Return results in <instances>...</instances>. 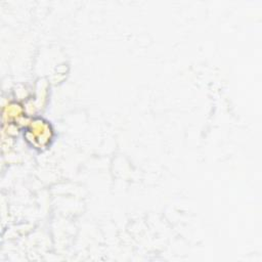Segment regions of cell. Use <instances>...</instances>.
Instances as JSON below:
<instances>
[{
    "instance_id": "1",
    "label": "cell",
    "mask_w": 262,
    "mask_h": 262,
    "mask_svg": "<svg viewBox=\"0 0 262 262\" xmlns=\"http://www.w3.org/2000/svg\"><path fill=\"white\" fill-rule=\"evenodd\" d=\"M28 126L29 130L27 133V138L33 145L41 148L50 143L52 138V129L47 122L37 119L31 121Z\"/></svg>"
}]
</instances>
